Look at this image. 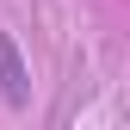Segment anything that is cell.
<instances>
[{"label": "cell", "instance_id": "1", "mask_svg": "<svg viewBox=\"0 0 130 130\" xmlns=\"http://www.w3.org/2000/svg\"><path fill=\"white\" fill-rule=\"evenodd\" d=\"M0 99H6L12 111H25L31 105V68H25V56H19V43L0 31Z\"/></svg>", "mask_w": 130, "mask_h": 130}]
</instances>
